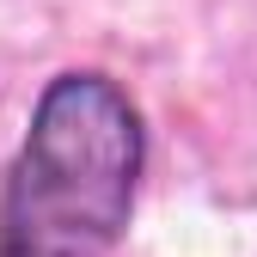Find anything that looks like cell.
I'll return each instance as SVG.
<instances>
[{"mask_svg": "<svg viewBox=\"0 0 257 257\" xmlns=\"http://www.w3.org/2000/svg\"><path fill=\"white\" fill-rule=\"evenodd\" d=\"M141 159V110L110 74H55L0 184V257H104L135 214Z\"/></svg>", "mask_w": 257, "mask_h": 257, "instance_id": "cell-1", "label": "cell"}]
</instances>
